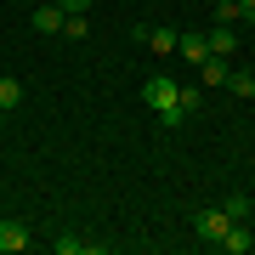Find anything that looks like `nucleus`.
Instances as JSON below:
<instances>
[{
  "label": "nucleus",
  "instance_id": "1",
  "mask_svg": "<svg viewBox=\"0 0 255 255\" xmlns=\"http://www.w3.org/2000/svg\"><path fill=\"white\" fill-rule=\"evenodd\" d=\"M176 97H182V85H176L170 74H153V80L142 85V102H147V108H153V114H170V108H182V102H176Z\"/></svg>",
  "mask_w": 255,
  "mask_h": 255
},
{
  "label": "nucleus",
  "instance_id": "2",
  "mask_svg": "<svg viewBox=\"0 0 255 255\" xmlns=\"http://www.w3.org/2000/svg\"><path fill=\"white\" fill-rule=\"evenodd\" d=\"M193 227H199V238L204 244H221V238H227V210H193Z\"/></svg>",
  "mask_w": 255,
  "mask_h": 255
},
{
  "label": "nucleus",
  "instance_id": "3",
  "mask_svg": "<svg viewBox=\"0 0 255 255\" xmlns=\"http://www.w3.org/2000/svg\"><path fill=\"white\" fill-rule=\"evenodd\" d=\"M28 244H34V233H28L23 221H0V255H17Z\"/></svg>",
  "mask_w": 255,
  "mask_h": 255
},
{
  "label": "nucleus",
  "instance_id": "4",
  "mask_svg": "<svg viewBox=\"0 0 255 255\" xmlns=\"http://www.w3.org/2000/svg\"><path fill=\"white\" fill-rule=\"evenodd\" d=\"M204 46H210V57H233L238 51V34H233V23H216L204 34Z\"/></svg>",
  "mask_w": 255,
  "mask_h": 255
},
{
  "label": "nucleus",
  "instance_id": "5",
  "mask_svg": "<svg viewBox=\"0 0 255 255\" xmlns=\"http://www.w3.org/2000/svg\"><path fill=\"white\" fill-rule=\"evenodd\" d=\"M216 250H227V255H250V250H255V233L244 227V221H233V227H227V238H221Z\"/></svg>",
  "mask_w": 255,
  "mask_h": 255
},
{
  "label": "nucleus",
  "instance_id": "6",
  "mask_svg": "<svg viewBox=\"0 0 255 255\" xmlns=\"http://www.w3.org/2000/svg\"><path fill=\"white\" fill-rule=\"evenodd\" d=\"M63 17H68V11H63V6L51 0V6H40V11H34L28 23H34V34H63Z\"/></svg>",
  "mask_w": 255,
  "mask_h": 255
},
{
  "label": "nucleus",
  "instance_id": "7",
  "mask_svg": "<svg viewBox=\"0 0 255 255\" xmlns=\"http://www.w3.org/2000/svg\"><path fill=\"white\" fill-rule=\"evenodd\" d=\"M142 46L153 51V57H170V51H176V28H164V23H153V28H147V34H142Z\"/></svg>",
  "mask_w": 255,
  "mask_h": 255
},
{
  "label": "nucleus",
  "instance_id": "8",
  "mask_svg": "<svg viewBox=\"0 0 255 255\" xmlns=\"http://www.w3.org/2000/svg\"><path fill=\"white\" fill-rule=\"evenodd\" d=\"M176 51H182V63H193V68H199L204 57H210V46H204V34H176Z\"/></svg>",
  "mask_w": 255,
  "mask_h": 255
},
{
  "label": "nucleus",
  "instance_id": "9",
  "mask_svg": "<svg viewBox=\"0 0 255 255\" xmlns=\"http://www.w3.org/2000/svg\"><path fill=\"white\" fill-rule=\"evenodd\" d=\"M199 85H210V91L227 85V57H204V63H199Z\"/></svg>",
  "mask_w": 255,
  "mask_h": 255
},
{
  "label": "nucleus",
  "instance_id": "10",
  "mask_svg": "<svg viewBox=\"0 0 255 255\" xmlns=\"http://www.w3.org/2000/svg\"><path fill=\"white\" fill-rule=\"evenodd\" d=\"M17 102H23V80L17 74H0V114H11Z\"/></svg>",
  "mask_w": 255,
  "mask_h": 255
},
{
  "label": "nucleus",
  "instance_id": "11",
  "mask_svg": "<svg viewBox=\"0 0 255 255\" xmlns=\"http://www.w3.org/2000/svg\"><path fill=\"white\" fill-rule=\"evenodd\" d=\"M227 91L250 102V97H255V74H250V68H227Z\"/></svg>",
  "mask_w": 255,
  "mask_h": 255
},
{
  "label": "nucleus",
  "instance_id": "12",
  "mask_svg": "<svg viewBox=\"0 0 255 255\" xmlns=\"http://www.w3.org/2000/svg\"><path fill=\"white\" fill-rule=\"evenodd\" d=\"M91 34V17H85V11H68L63 17V40H85Z\"/></svg>",
  "mask_w": 255,
  "mask_h": 255
},
{
  "label": "nucleus",
  "instance_id": "13",
  "mask_svg": "<svg viewBox=\"0 0 255 255\" xmlns=\"http://www.w3.org/2000/svg\"><path fill=\"white\" fill-rule=\"evenodd\" d=\"M221 210H227V221H244V216H250V199H244V193H227Z\"/></svg>",
  "mask_w": 255,
  "mask_h": 255
},
{
  "label": "nucleus",
  "instance_id": "14",
  "mask_svg": "<svg viewBox=\"0 0 255 255\" xmlns=\"http://www.w3.org/2000/svg\"><path fill=\"white\" fill-rule=\"evenodd\" d=\"M85 250H97V244H85V238H74V233L57 238V255H85Z\"/></svg>",
  "mask_w": 255,
  "mask_h": 255
},
{
  "label": "nucleus",
  "instance_id": "15",
  "mask_svg": "<svg viewBox=\"0 0 255 255\" xmlns=\"http://www.w3.org/2000/svg\"><path fill=\"white\" fill-rule=\"evenodd\" d=\"M238 17H244V6H238V0H221V6H216V23H238Z\"/></svg>",
  "mask_w": 255,
  "mask_h": 255
},
{
  "label": "nucleus",
  "instance_id": "16",
  "mask_svg": "<svg viewBox=\"0 0 255 255\" xmlns=\"http://www.w3.org/2000/svg\"><path fill=\"white\" fill-rule=\"evenodd\" d=\"M176 102H182V114H193V108L204 102V91H199V85H182V97H176Z\"/></svg>",
  "mask_w": 255,
  "mask_h": 255
},
{
  "label": "nucleus",
  "instance_id": "17",
  "mask_svg": "<svg viewBox=\"0 0 255 255\" xmlns=\"http://www.w3.org/2000/svg\"><path fill=\"white\" fill-rule=\"evenodd\" d=\"M63 11H91V0H57Z\"/></svg>",
  "mask_w": 255,
  "mask_h": 255
},
{
  "label": "nucleus",
  "instance_id": "18",
  "mask_svg": "<svg viewBox=\"0 0 255 255\" xmlns=\"http://www.w3.org/2000/svg\"><path fill=\"white\" fill-rule=\"evenodd\" d=\"M238 6H244V23H255V0H238Z\"/></svg>",
  "mask_w": 255,
  "mask_h": 255
}]
</instances>
